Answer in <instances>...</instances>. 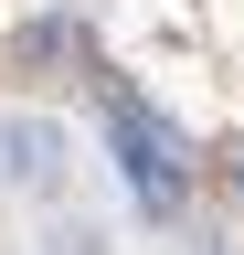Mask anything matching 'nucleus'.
Listing matches in <instances>:
<instances>
[{
	"label": "nucleus",
	"instance_id": "1",
	"mask_svg": "<svg viewBox=\"0 0 244 255\" xmlns=\"http://www.w3.org/2000/svg\"><path fill=\"white\" fill-rule=\"evenodd\" d=\"M106 138H117V170H128L138 213H180V191H191V170H180V138H170L149 107H138L128 85L106 96Z\"/></svg>",
	"mask_w": 244,
	"mask_h": 255
},
{
	"label": "nucleus",
	"instance_id": "2",
	"mask_svg": "<svg viewBox=\"0 0 244 255\" xmlns=\"http://www.w3.org/2000/svg\"><path fill=\"white\" fill-rule=\"evenodd\" d=\"M234 181H244V149H234Z\"/></svg>",
	"mask_w": 244,
	"mask_h": 255
}]
</instances>
